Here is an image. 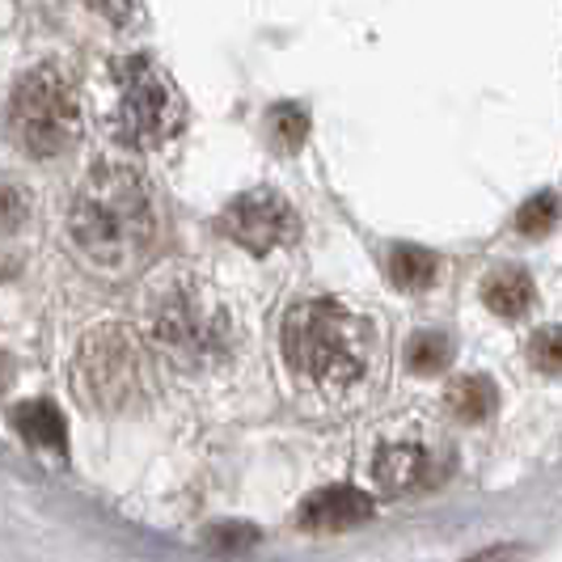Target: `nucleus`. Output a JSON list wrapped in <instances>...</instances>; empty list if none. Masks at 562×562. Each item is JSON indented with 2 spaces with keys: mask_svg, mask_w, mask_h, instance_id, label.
I'll list each match as a JSON object with an SVG mask.
<instances>
[{
  "mask_svg": "<svg viewBox=\"0 0 562 562\" xmlns=\"http://www.w3.org/2000/svg\"><path fill=\"white\" fill-rule=\"evenodd\" d=\"M280 356L292 385L322 406H360L385 368L376 317L342 296L292 301L280 317Z\"/></svg>",
  "mask_w": 562,
  "mask_h": 562,
  "instance_id": "obj_1",
  "label": "nucleus"
},
{
  "mask_svg": "<svg viewBox=\"0 0 562 562\" xmlns=\"http://www.w3.org/2000/svg\"><path fill=\"white\" fill-rule=\"evenodd\" d=\"M166 233V212L153 178L132 161H98L68 199V241L98 276H132Z\"/></svg>",
  "mask_w": 562,
  "mask_h": 562,
  "instance_id": "obj_2",
  "label": "nucleus"
},
{
  "mask_svg": "<svg viewBox=\"0 0 562 562\" xmlns=\"http://www.w3.org/2000/svg\"><path fill=\"white\" fill-rule=\"evenodd\" d=\"M144 338L191 376H212L241 360L246 317L237 301L199 271H169L144 296Z\"/></svg>",
  "mask_w": 562,
  "mask_h": 562,
  "instance_id": "obj_3",
  "label": "nucleus"
},
{
  "mask_svg": "<svg viewBox=\"0 0 562 562\" xmlns=\"http://www.w3.org/2000/svg\"><path fill=\"white\" fill-rule=\"evenodd\" d=\"M157 390V364L148 338L132 326H98L72 356V394L98 415H123L144 406Z\"/></svg>",
  "mask_w": 562,
  "mask_h": 562,
  "instance_id": "obj_4",
  "label": "nucleus"
},
{
  "mask_svg": "<svg viewBox=\"0 0 562 562\" xmlns=\"http://www.w3.org/2000/svg\"><path fill=\"white\" fill-rule=\"evenodd\" d=\"M102 123L123 148L153 153L178 136L182 98L153 59H114L102 72Z\"/></svg>",
  "mask_w": 562,
  "mask_h": 562,
  "instance_id": "obj_5",
  "label": "nucleus"
},
{
  "mask_svg": "<svg viewBox=\"0 0 562 562\" xmlns=\"http://www.w3.org/2000/svg\"><path fill=\"white\" fill-rule=\"evenodd\" d=\"M9 132L22 153L52 161L72 153L81 140V98L77 81L59 64H34L9 98Z\"/></svg>",
  "mask_w": 562,
  "mask_h": 562,
  "instance_id": "obj_6",
  "label": "nucleus"
},
{
  "mask_svg": "<svg viewBox=\"0 0 562 562\" xmlns=\"http://www.w3.org/2000/svg\"><path fill=\"white\" fill-rule=\"evenodd\" d=\"M221 228H225L228 241H237L241 250L271 254L288 246V241H296L301 216L292 212V203L280 191L258 187V191H246V195H237L228 203L221 212Z\"/></svg>",
  "mask_w": 562,
  "mask_h": 562,
  "instance_id": "obj_7",
  "label": "nucleus"
},
{
  "mask_svg": "<svg viewBox=\"0 0 562 562\" xmlns=\"http://www.w3.org/2000/svg\"><path fill=\"white\" fill-rule=\"evenodd\" d=\"M445 474L440 470V457L431 445H423L415 436H397L385 440L381 449L372 452V482L385 491V495H411L427 482H436Z\"/></svg>",
  "mask_w": 562,
  "mask_h": 562,
  "instance_id": "obj_8",
  "label": "nucleus"
},
{
  "mask_svg": "<svg viewBox=\"0 0 562 562\" xmlns=\"http://www.w3.org/2000/svg\"><path fill=\"white\" fill-rule=\"evenodd\" d=\"M372 507L376 504L368 499L364 491H356V486H326V491H317V495H310L301 504L296 525L310 529V533H342V529L364 525L368 516H372Z\"/></svg>",
  "mask_w": 562,
  "mask_h": 562,
  "instance_id": "obj_9",
  "label": "nucleus"
},
{
  "mask_svg": "<svg viewBox=\"0 0 562 562\" xmlns=\"http://www.w3.org/2000/svg\"><path fill=\"white\" fill-rule=\"evenodd\" d=\"M13 427H18V436L26 440L30 449H52V452L68 449V423H64L56 402H47V397L18 402L13 406Z\"/></svg>",
  "mask_w": 562,
  "mask_h": 562,
  "instance_id": "obj_10",
  "label": "nucleus"
},
{
  "mask_svg": "<svg viewBox=\"0 0 562 562\" xmlns=\"http://www.w3.org/2000/svg\"><path fill=\"white\" fill-rule=\"evenodd\" d=\"M482 301H486V310L499 313V317H520V313L533 310L537 288H533V280H529L525 271L504 267V271L486 276V283H482Z\"/></svg>",
  "mask_w": 562,
  "mask_h": 562,
  "instance_id": "obj_11",
  "label": "nucleus"
},
{
  "mask_svg": "<svg viewBox=\"0 0 562 562\" xmlns=\"http://www.w3.org/2000/svg\"><path fill=\"white\" fill-rule=\"evenodd\" d=\"M445 402H449V411L461 423H486L495 415L499 394H495V381L491 376H461V381L449 385Z\"/></svg>",
  "mask_w": 562,
  "mask_h": 562,
  "instance_id": "obj_12",
  "label": "nucleus"
},
{
  "mask_svg": "<svg viewBox=\"0 0 562 562\" xmlns=\"http://www.w3.org/2000/svg\"><path fill=\"white\" fill-rule=\"evenodd\" d=\"M436 271H440V258L431 250H423V246H394V254H390V280H394L402 292H423V288H431Z\"/></svg>",
  "mask_w": 562,
  "mask_h": 562,
  "instance_id": "obj_13",
  "label": "nucleus"
},
{
  "mask_svg": "<svg viewBox=\"0 0 562 562\" xmlns=\"http://www.w3.org/2000/svg\"><path fill=\"white\" fill-rule=\"evenodd\" d=\"M26 199L18 191H0V271H13L18 262V246L26 241Z\"/></svg>",
  "mask_w": 562,
  "mask_h": 562,
  "instance_id": "obj_14",
  "label": "nucleus"
},
{
  "mask_svg": "<svg viewBox=\"0 0 562 562\" xmlns=\"http://www.w3.org/2000/svg\"><path fill=\"white\" fill-rule=\"evenodd\" d=\"M452 360V342L440 330H423L406 342V368L411 372H440Z\"/></svg>",
  "mask_w": 562,
  "mask_h": 562,
  "instance_id": "obj_15",
  "label": "nucleus"
},
{
  "mask_svg": "<svg viewBox=\"0 0 562 562\" xmlns=\"http://www.w3.org/2000/svg\"><path fill=\"white\" fill-rule=\"evenodd\" d=\"M559 216H562V199L554 191H541V195L525 199V207L516 212V228L525 237H546L550 228L559 225Z\"/></svg>",
  "mask_w": 562,
  "mask_h": 562,
  "instance_id": "obj_16",
  "label": "nucleus"
},
{
  "mask_svg": "<svg viewBox=\"0 0 562 562\" xmlns=\"http://www.w3.org/2000/svg\"><path fill=\"white\" fill-rule=\"evenodd\" d=\"M305 132H310V114L301 106H276L271 111V136H276L280 148H296L305 140Z\"/></svg>",
  "mask_w": 562,
  "mask_h": 562,
  "instance_id": "obj_17",
  "label": "nucleus"
},
{
  "mask_svg": "<svg viewBox=\"0 0 562 562\" xmlns=\"http://www.w3.org/2000/svg\"><path fill=\"white\" fill-rule=\"evenodd\" d=\"M529 360H533V368H541V372H562V330L559 326L537 330V335L529 338Z\"/></svg>",
  "mask_w": 562,
  "mask_h": 562,
  "instance_id": "obj_18",
  "label": "nucleus"
},
{
  "mask_svg": "<svg viewBox=\"0 0 562 562\" xmlns=\"http://www.w3.org/2000/svg\"><path fill=\"white\" fill-rule=\"evenodd\" d=\"M254 541H258V533H254V529H216V537H212V546H233V550L254 546Z\"/></svg>",
  "mask_w": 562,
  "mask_h": 562,
  "instance_id": "obj_19",
  "label": "nucleus"
},
{
  "mask_svg": "<svg viewBox=\"0 0 562 562\" xmlns=\"http://www.w3.org/2000/svg\"><path fill=\"white\" fill-rule=\"evenodd\" d=\"M516 559H525L520 546H499V550H486V554H479V559H470V562H516Z\"/></svg>",
  "mask_w": 562,
  "mask_h": 562,
  "instance_id": "obj_20",
  "label": "nucleus"
}]
</instances>
